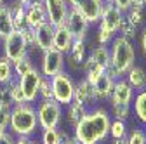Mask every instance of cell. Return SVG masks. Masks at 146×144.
I'll use <instances>...</instances> for the list:
<instances>
[{
    "label": "cell",
    "instance_id": "obj_29",
    "mask_svg": "<svg viewBox=\"0 0 146 144\" xmlns=\"http://www.w3.org/2000/svg\"><path fill=\"white\" fill-rule=\"evenodd\" d=\"M131 104H120V102H110V115L113 120L127 122L131 118Z\"/></svg>",
    "mask_w": 146,
    "mask_h": 144
},
{
    "label": "cell",
    "instance_id": "obj_10",
    "mask_svg": "<svg viewBox=\"0 0 146 144\" xmlns=\"http://www.w3.org/2000/svg\"><path fill=\"white\" fill-rule=\"evenodd\" d=\"M70 9L78 11L90 24H98L104 9V0H66Z\"/></svg>",
    "mask_w": 146,
    "mask_h": 144
},
{
    "label": "cell",
    "instance_id": "obj_41",
    "mask_svg": "<svg viewBox=\"0 0 146 144\" xmlns=\"http://www.w3.org/2000/svg\"><path fill=\"white\" fill-rule=\"evenodd\" d=\"M16 135L12 132H5L4 135H0V144H14Z\"/></svg>",
    "mask_w": 146,
    "mask_h": 144
},
{
    "label": "cell",
    "instance_id": "obj_24",
    "mask_svg": "<svg viewBox=\"0 0 146 144\" xmlns=\"http://www.w3.org/2000/svg\"><path fill=\"white\" fill-rule=\"evenodd\" d=\"M131 108H134V116H136V120L144 127V125H146V89H144V90L136 92V96L132 97Z\"/></svg>",
    "mask_w": 146,
    "mask_h": 144
},
{
    "label": "cell",
    "instance_id": "obj_36",
    "mask_svg": "<svg viewBox=\"0 0 146 144\" xmlns=\"http://www.w3.org/2000/svg\"><path fill=\"white\" fill-rule=\"evenodd\" d=\"M47 101L52 99V85H50V78H42L40 82V89H38V101Z\"/></svg>",
    "mask_w": 146,
    "mask_h": 144
},
{
    "label": "cell",
    "instance_id": "obj_20",
    "mask_svg": "<svg viewBox=\"0 0 146 144\" xmlns=\"http://www.w3.org/2000/svg\"><path fill=\"white\" fill-rule=\"evenodd\" d=\"M44 23H47V14H45V9H44V4L26 9V28L35 30L36 26H40Z\"/></svg>",
    "mask_w": 146,
    "mask_h": 144
},
{
    "label": "cell",
    "instance_id": "obj_31",
    "mask_svg": "<svg viewBox=\"0 0 146 144\" xmlns=\"http://www.w3.org/2000/svg\"><path fill=\"white\" fill-rule=\"evenodd\" d=\"M129 127H127V122L122 120H113L111 118V125H110V139H125Z\"/></svg>",
    "mask_w": 146,
    "mask_h": 144
},
{
    "label": "cell",
    "instance_id": "obj_30",
    "mask_svg": "<svg viewBox=\"0 0 146 144\" xmlns=\"http://www.w3.org/2000/svg\"><path fill=\"white\" fill-rule=\"evenodd\" d=\"M12 66H14V75H16V78H19V77L30 73L33 68H36V64L31 61V56H30V54H28V56H25L23 59H19V61H14Z\"/></svg>",
    "mask_w": 146,
    "mask_h": 144
},
{
    "label": "cell",
    "instance_id": "obj_32",
    "mask_svg": "<svg viewBox=\"0 0 146 144\" xmlns=\"http://www.w3.org/2000/svg\"><path fill=\"white\" fill-rule=\"evenodd\" d=\"M118 35H122V37L129 38V40H132V42H134L136 35H137V26H134V24H132L129 19H127V17H125V14H123V19H122V23H120Z\"/></svg>",
    "mask_w": 146,
    "mask_h": 144
},
{
    "label": "cell",
    "instance_id": "obj_50",
    "mask_svg": "<svg viewBox=\"0 0 146 144\" xmlns=\"http://www.w3.org/2000/svg\"><path fill=\"white\" fill-rule=\"evenodd\" d=\"M31 144H40V142H36V141H31Z\"/></svg>",
    "mask_w": 146,
    "mask_h": 144
},
{
    "label": "cell",
    "instance_id": "obj_52",
    "mask_svg": "<svg viewBox=\"0 0 146 144\" xmlns=\"http://www.w3.org/2000/svg\"><path fill=\"white\" fill-rule=\"evenodd\" d=\"M144 134H146V125H144Z\"/></svg>",
    "mask_w": 146,
    "mask_h": 144
},
{
    "label": "cell",
    "instance_id": "obj_37",
    "mask_svg": "<svg viewBox=\"0 0 146 144\" xmlns=\"http://www.w3.org/2000/svg\"><path fill=\"white\" fill-rule=\"evenodd\" d=\"M9 122H11V108H0V135L9 132Z\"/></svg>",
    "mask_w": 146,
    "mask_h": 144
},
{
    "label": "cell",
    "instance_id": "obj_14",
    "mask_svg": "<svg viewBox=\"0 0 146 144\" xmlns=\"http://www.w3.org/2000/svg\"><path fill=\"white\" fill-rule=\"evenodd\" d=\"M87 44L85 40H75L70 49V52L66 54V64L71 66L73 69H82L84 63L87 61Z\"/></svg>",
    "mask_w": 146,
    "mask_h": 144
},
{
    "label": "cell",
    "instance_id": "obj_33",
    "mask_svg": "<svg viewBox=\"0 0 146 144\" xmlns=\"http://www.w3.org/2000/svg\"><path fill=\"white\" fill-rule=\"evenodd\" d=\"M125 141H127V144H146L144 129H141V127H132V129H129Z\"/></svg>",
    "mask_w": 146,
    "mask_h": 144
},
{
    "label": "cell",
    "instance_id": "obj_8",
    "mask_svg": "<svg viewBox=\"0 0 146 144\" xmlns=\"http://www.w3.org/2000/svg\"><path fill=\"white\" fill-rule=\"evenodd\" d=\"M64 68H66V56L63 52H59L54 47L42 52V61H40V68H38L42 77L52 78L58 73H61V71H64Z\"/></svg>",
    "mask_w": 146,
    "mask_h": 144
},
{
    "label": "cell",
    "instance_id": "obj_39",
    "mask_svg": "<svg viewBox=\"0 0 146 144\" xmlns=\"http://www.w3.org/2000/svg\"><path fill=\"white\" fill-rule=\"evenodd\" d=\"M23 38H25V42H26V45H28L30 52H31V50H36V44H35V33H33V30H31V28H26V30H23Z\"/></svg>",
    "mask_w": 146,
    "mask_h": 144
},
{
    "label": "cell",
    "instance_id": "obj_48",
    "mask_svg": "<svg viewBox=\"0 0 146 144\" xmlns=\"http://www.w3.org/2000/svg\"><path fill=\"white\" fill-rule=\"evenodd\" d=\"M5 2H7V0H0V5H4Z\"/></svg>",
    "mask_w": 146,
    "mask_h": 144
},
{
    "label": "cell",
    "instance_id": "obj_2",
    "mask_svg": "<svg viewBox=\"0 0 146 144\" xmlns=\"http://www.w3.org/2000/svg\"><path fill=\"white\" fill-rule=\"evenodd\" d=\"M108 47H110V68L106 69V73L115 80L123 78L127 71L136 64L134 42L122 37V35H117Z\"/></svg>",
    "mask_w": 146,
    "mask_h": 144
},
{
    "label": "cell",
    "instance_id": "obj_47",
    "mask_svg": "<svg viewBox=\"0 0 146 144\" xmlns=\"http://www.w3.org/2000/svg\"><path fill=\"white\" fill-rule=\"evenodd\" d=\"M64 144H80V142H77L75 139H73V135H71V137H70V139H68V141H66Z\"/></svg>",
    "mask_w": 146,
    "mask_h": 144
},
{
    "label": "cell",
    "instance_id": "obj_7",
    "mask_svg": "<svg viewBox=\"0 0 146 144\" xmlns=\"http://www.w3.org/2000/svg\"><path fill=\"white\" fill-rule=\"evenodd\" d=\"M0 47H2V56L7 57L12 63L23 59L25 56L30 54V49H28V45L23 38V31H19V30H14L12 33L5 35L2 38Z\"/></svg>",
    "mask_w": 146,
    "mask_h": 144
},
{
    "label": "cell",
    "instance_id": "obj_38",
    "mask_svg": "<svg viewBox=\"0 0 146 144\" xmlns=\"http://www.w3.org/2000/svg\"><path fill=\"white\" fill-rule=\"evenodd\" d=\"M12 99L7 85H0V108H12Z\"/></svg>",
    "mask_w": 146,
    "mask_h": 144
},
{
    "label": "cell",
    "instance_id": "obj_26",
    "mask_svg": "<svg viewBox=\"0 0 146 144\" xmlns=\"http://www.w3.org/2000/svg\"><path fill=\"white\" fill-rule=\"evenodd\" d=\"M16 28H14V21H12V14L7 7V2L4 5H0V35H2V38L5 35L12 33Z\"/></svg>",
    "mask_w": 146,
    "mask_h": 144
},
{
    "label": "cell",
    "instance_id": "obj_34",
    "mask_svg": "<svg viewBox=\"0 0 146 144\" xmlns=\"http://www.w3.org/2000/svg\"><path fill=\"white\" fill-rule=\"evenodd\" d=\"M125 17L129 19L134 26H141L143 21H144V9H139V7H131L129 11L125 12Z\"/></svg>",
    "mask_w": 146,
    "mask_h": 144
},
{
    "label": "cell",
    "instance_id": "obj_40",
    "mask_svg": "<svg viewBox=\"0 0 146 144\" xmlns=\"http://www.w3.org/2000/svg\"><path fill=\"white\" fill-rule=\"evenodd\" d=\"M113 5L120 11V12H127L131 7H132V0H113Z\"/></svg>",
    "mask_w": 146,
    "mask_h": 144
},
{
    "label": "cell",
    "instance_id": "obj_15",
    "mask_svg": "<svg viewBox=\"0 0 146 144\" xmlns=\"http://www.w3.org/2000/svg\"><path fill=\"white\" fill-rule=\"evenodd\" d=\"M134 97V89L129 85L125 78H118L115 80L113 85V92L110 97V102H120V104H131Z\"/></svg>",
    "mask_w": 146,
    "mask_h": 144
},
{
    "label": "cell",
    "instance_id": "obj_3",
    "mask_svg": "<svg viewBox=\"0 0 146 144\" xmlns=\"http://www.w3.org/2000/svg\"><path fill=\"white\" fill-rule=\"evenodd\" d=\"M9 132H12L16 137H33L36 132H40L35 104L21 102L11 108Z\"/></svg>",
    "mask_w": 146,
    "mask_h": 144
},
{
    "label": "cell",
    "instance_id": "obj_21",
    "mask_svg": "<svg viewBox=\"0 0 146 144\" xmlns=\"http://www.w3.org/2000/svg\"><path fill=\"white\" fill-rule=\"evenodd\" d=\"M7 7L12 14L14 28L19 31L26 30V9L19 4V0H11V2H7Z\"/></svg>",
    "mask_w": 146,
    "mask_h": 144
},
{
    "label": "cell",
    "instance_id": "obj_35",
    "mask_svg": "<svg viewBox=\"0 0 146 144\" xmlns=\"http://www.w3.org/2000/svg\"><path fill=\"white\" fill-rule=\"evenodd\" d=\"M9 92H11V99H12V104H21L25 102V97H23V92H21V89H19V83H17V78L12 80L9 85Z\"/></svg>",
    "mask_w": 146,
    "mask_h": 144
},
{
    "label": "cell",
    "instance_id": "obj_13",
    "mask_svg": "<svg viewBox=\"0 0 146 144\" xmlns=\"http://www.w3.org/2000/svg\"><path fill=\"white\" fill-rule=\"evenodd\" d=\"M73 101L84 104L85 108H89V110L94 108L98 99H96V94H94L92 83H89L85 78H80L78 82H75V96H73Z\"/></svg>",
    "mask_w": 146,
    "mask_h": 144
},
{
    "label": "cell",
    "instance_id": "obj_44",
    "mask_svg": "<svg viewBox=\"0 0 146 144\" xmlns=\"http://www.w3.org/2000/svg\"><path fill=\"white\" fill-rule=\"evenodd\" d=\"M31 137H16L14 144H31Z\"/></svg>",
    "mask_w": 146,
    "mask_h": 144
},
{
    "label": "cell",
    "instance_id": "obj_5",
    "mask_svg": "<svg viewBox=\"0 0 146 144\" xmlns=\"http://www.w3.org/2000/svg\"><path fill=\"white\" fill-rule=\"evenodd\" d=\"M36 110V120H38V129H59L63 123V116H64V108L54 99H47V101H36L35 104Z\"/></svg>",
    "mask_w": 146,
    "mask_h": 144
},
{
    "label": "cell",
    "instance_id": "obj_51",
    "mask_svg": "<svg viewBox=\"0 0 146 144\" xmlns=\"http://www.w3.org/2000/svg\"><path fill=\"white\" fill-rule=\"evenodd\" d=\"M0 44H2V35H0Z\"/></svg>",
    "mask_w": 146,
    "mask_h": 144
},
{
    "label": "cell",
    "instance_id": "obj_16",
    "mask_svg": "<svg viewBox=\"0 0 146 144\" xmlns=\"http://www.w3.org/2000/svg\"><path fill=\"white\" fill-rule=\"evenodd\" d=\"M54 28L56 26H52L49 21L40 24V26H36L33 30L35 33V44H36V49H38L40 52L47 50L52 47V40H54Z\"/></svg>",
    "mask_w": 146,
    "mask_h": 144
},
{
    "label": "cell",
    "instance_id": "obj_46",
    "mask_svg": "<svg viewBox=\"0 0 146 144\" xmlns=\"http://www.w3.org/2000/svg\"><path fill=\"white\" fill-rule=\"evenodd\" d=\"M110 144H127V141L125 139H111Z\"/></svg>",
    "mask_w": 146,
    "mask_h": 144
},
{
    "label": "cell",
    "instance_id": "obj_49",
    "mask_svg": "<svg viewBox=\"0 0 146 144\" xmlns=\"http://www.w3.org/2000/svg\"><path fill=\"white\" fill-rule=\"evenodd\" d=\"M110 2H111V4H113V0H104V4H110Z\"/></svg>",
    "mask_w": 146,
    "mask_h": 144
},
{
    "label": "cell",
    "instance_id": "obj_1",
    "mask_svg": "<svg viewBox=\"0 0 146 144\" xmlns=\"http://www.w3.org/2000/svg\"><path fill=\"white\" fill-rule=\"evenodd\" d=\"M111 115L106 108L94 106L73 127V139L80 144H103L110 139Z\"/></svg>",
    "mask_w": 146,
    "mask_h": 144
},
{
    "label": "cell",
    "instance_id": "obj_25",
    "mask_svg": "<svg viewBox=\"0 0 146 144\" xmlns=\"http://www.w3.org/2000/svg\"><path fill=\"white\" fill-rule=\"evenodd\" d=\"M82 71H84V78L89 82V83H96V80L103 75V73H106V69L101 66V64H98V63H94L90 57H87V61L84 63V68H82Z\"/></svg>",
    "mask_w": 146,
    "mask_h": 144
},
{
    "label": "cell",
    "instance_id": "obj_45",
    "mask_svg": "<svg viewBox=\"0 0 146 144\" xmlns=\"http://www.w3.org/2000/svg\"><path fill=\"white\" fill-rule=\"evenodd\" d=\"M132 7L144 9V7H146V0H132Z\"/></svg>",
    "mask_w": 146,
    "mask_h": 144
},
{
    "label": "cell",
    "instance_id": "obj_4",
    "mask_svg": "<svg viewBox=\"0 0 146 144\" xmlns=\"http://www.w3.org/2000/svg\"><path fill=\"white\" fill-rule=\"evenodd\" d=\"M123 19V12H120L111 2L104 4L103 14L98 23V44L99 45H110L111 40L118 35L120 23Z\"/></svg>",
    "mask_w": 146,
    "mask_h": 144
},
{
    "label": "cell",
    "instance_id": "obj_9",
    "mask_svg": "<svg viewBox=\"0 0 146 144\" xmlns=\"http://www.w3.org/2000/svg\"><path fill=\"white\" fill-rule=\"evenodd\" d=\"M42 73L38 68H33L30 73L23 75L17 78V83H19V89L23 92V97H25V102H30V104H35L38 101V89H40V82H42Z\"/></svg>",
    "mask_w": 146,
    "mask_h": 144
},
{
    "label": "cell",
    "instance_id": "obj_43",
    "mask_svg": "<svg viewBox=\"0 0 146 144\" xmlns=\"http://www.w3.org/2000/svg\"><path fill=\"white\" fill-rule=\"evenodd\" d=\"M139 45H141L143 54L146 56V26H144V28H143V31H141V37H139Z\"/></svg>",
    "mask_w": 146,
    "mask_h": 144
},
{
    "label": "cell",
    "instance_id": "obj_19",
    "mask_svg": "<svg viewBox=\"0 0 146 144\" xmlns=\"http://www.w3.org/2000/svg\"><path fill=\"white\" fill-rule=\"evenodd\" d=\"M127 82H129V85L134 89V90H144L146 89V69L143 66H132L129 71H127V75L123 77Z\"/></svg>",
    "mask_w": 146,
    "mask_h": 144
},
{
    "label": "cell",
    "instance_id": "obj_18",
    "mask_svg": "<svg viewBox=\"0 0 146 144\" xmlns=\"http://www.w3.org/2000/svg\"><path fill=\"white\" fill-rule=\"evenodd\" d=\"M113 85H115V78L110 77L108 73H103V75L96 80V83L92 85V87H94L96 99H98V101H110L111 92H113Z\"/></svg>",
    "mask_w": 146,
    "mask_h": 144
},
{
    "label": "cell",
    "instance_id": "obj_23",
    "mask_svg": "<svg viewBox=\"0 0 146 144\" xmlns=\"http://www.w3.org/2000/svg\"><path fill=\"white\" fill-rule=\"evenodd\" d=\"M71 135L59 129H44L40 130V144H64Z\"/></svg>",
    "mask_w": 146,
    "mask_h": 144
},
{
    "label": "cell",
    "instance_id": "obj_27",
    "mask_svg": "<svg viewBox=\"0 0 146 144\" xmlns=\"http://www.w3.org/2000/svg\"><path fill=\"white\" fill-rule=\"evenodd\" d=\"M89 57L92 59L94 63L101 64L104 69H108L110 68V47L98 44L96 47H92V50H90V54H89Z\"/></svg>",
    "mask_w": 146,
    "mask_h": 144
},
{
    "label": "cell",
    "instance_id": "obj_28",
    "mask_svg": "<svg viewBox=\"0 0 146 144\" xmlns=\"http://www.w3.org/2000/svg\"><path fill=\"white\" fill-rule=\"evenodd\" d=\"M12 80H16L12 61L0 56V85H9Z\"/></svg>",
    "mask_w": 146,
    "mask_h": 144
},
{
    "label": "cell",
    "instance_id": "obj_42",
    "mask_svg": "<svg viewBox=\"0 0 146 144\" xmlns=\"http://www.w3.org/2000/svg\"><path fill=\"white\" fill-rule=\"evenodd\" d=\"M19 4H21L25 9H28V7H33V5H40V4H44V0H19Z\"/></svg>",
    "mask_w": 146,
    "mask_h": 144
},
{
    "label": "cell",
    "instance_id": "obj_11",
    "mask_svg": "<svg viewBox=\"0 0 146 144\" xmlns=\"http://www.w3.org/2000/svg\"><path fill=\"white\" fill-rule=\"evenodd\" d=\"M44 9L47 21L52 26H61L66 23V17L70 14V5L66 0H44Z\"/></svg>",
    "mask_w": 146,
    "mask_h": 144
},
{
    "label": "cell",
    "instance_id": "obj_22",
    "mask_svg": "<svg viewBox=\"0 0 146 144\" xmlns=\"http://www.w3.org/2000/svg\"><path fill=\"white\" fill-rule=\"evenodd\" d=\"M87 111H89V108H85L84 104H80V102H77V101H73L71 104H68L66 108H64V116H66V120H68V123H70V127L73 129L75 125L87 115Z\"/></svg>",
    "mask_w": 146,
    "mask_h": 144
},
{
    "label": "cell",
    "instance_id": "obj_6",
    "mask_svg": "<svg viewBox=\"0 0 146 144\" xmlns=\"http://www.w3.org/2000/svg\"><path fill=\"white\" fill-rule=\"evenodd\" d=\"M52 85V99L58 101L63 108L73 102V96H75V80L71 78L68 71H61L56 77L50 78Z\"/></svg>",
    "mask_w": 146,
    "mask_h": 144
},
{
    "label": "cell",
    "instance_id": "obj_12",
    "mask_svg": "<svg viewBox=\"0 0 146 144\" xmlns=\"http://www.w3.org/2000/svg\"><path fill=\"white\" fill-rule=\"evenodd\" d=\"M64 26L70 30V33L73 35L75 40H85L87 35H89V30H90V23L75 9H70V14L66 17Z\"/></svg>",
    "mask_w": 146,
    "mask_h": 144
},
{
    "label": "cell",
    "instance_id": "obj_17",
    "mask_svg": "<svg viewBox=\"0 0 146 144\" xmlns=\"http://www.w3.org/2000/svg\"><path fill=\"white\" fill-rule=\"evenodd\" d=\"M73 42H75V38H73V35L70 33V30L61 24V26H56L54 28V40H52V47L58 49L59 52H63L64 56L70 52Z\"/></svg>",
    "mask_w": 146,
    "mask_h": 144
}]
</instances>
